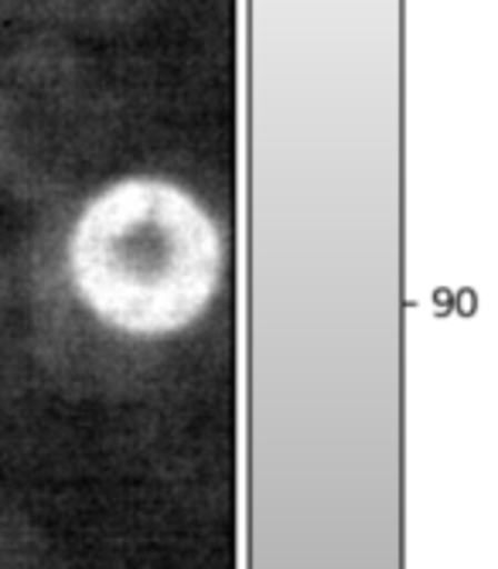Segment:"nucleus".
Here are the masks:
<instances>
[{"instance_id":"nucleus-1","label":"nucleus","mask_w":498,"mask_h":569,"mask_svg":"<svg viewBox=\"0 0 498 569\" xmlns=\"http://www.w3.org/2000/svg\"><path fill=\"white\" fill-rule=\"evenodd\" d=\"M72 290L113 331L165 338L206 315L222 283V236L185 188L127 178L86 201L66 242Z\"/></svg>"},{"instance_id":"nucleus-2","label":"nucleus","mask_w":498,"mask_h":569,"mask_svg":"<svg viewBox=\"0 0 498 569\" xmlns=\"http://www.w3.org/2000/svg\"><path fill=\"white\" fill-rule=\"evenodd\" d=\"M21 546L18 542H4L0 539V569H34V566H28V562H21Z\"/></svg>"}]
</instances>
